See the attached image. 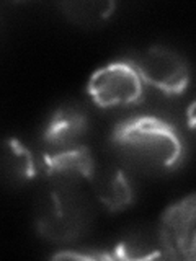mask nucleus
I'll return each instance as SVG.
<instances>
[{
  "mask_svg": "<svg viewBox=\"0 0 196 261\" xmlns=\"http://www.w3.org/2000/svg\"><path fill=\"white\" fill-rule=\"evenodd\" d=\"M144 85L134 62L114 61L92 73L87 92L100 108H126L142 101Z\"/></svg>",
  "mask_w": 196,
  "mask_h": 261,
  "instance_id": "7ed1b4c3",
  "label": "nucleus"
},
{
  "mask_svg": "<svg viewBox=\"0 0 196 261\" xmlns=\"http://www.w3.org/2000/svg\"><path fill=\"white\" fill-rule=\"evenodd\" d=\"M163 256L165 255L159 233H151L149 230H131L128 235H122L113 253V258L119 259H152Z\"/></svg>",
  "mask_w": 196,
  "mask_h": 261,
  "instance_id": "9d476101",
  "label": "nucleus"
},
{
  "mask_svg": "<svg viewBox=\"0 0 196 261\" xmlns=\"http://www.w3.org/2000/svg\"><path fill=\"white\" fill-rule=\"evenodd\" d=\"M95 198L110 212H122L133 206L137 198V190L133 176L119 165H106L95 170L90 178Z\"/></svg>",
  "mask_w": 196,
  "mask_h": 261,
  "instance_id": "6e6552de",
  "label": "nucleus"
},
{
  "mask_svg": "<svg viewBox=\"0 0 196 261\" xmlns=\"http://www.w3.org/2000/svg\"><path fill=\"white\" fill-rule=\"evenodd\" d=\"M163 255L172 259L193 261L196 253V198L188 194L170 204L157 228Z\"/></svg>",
  "mask_w": 196,
  "mask_h": 261,
  "instance_id": "20e7f679",
  "label": "nucleus"
},
{
  "mask_svg": "<svg viewBox=\"0 0 196 261\" xmlns=\"http://www.w3.org/2000/svg\"><path fill=\"white\" fill-rule=\"evenodd\" d=\"M90 127L85 108L77 103H64L53 111L43 129V142L47 150L67 149L82 144Z\"/></svg>",
  "mask_w": 196,
  "mask_h": 261,
  "instance_id": "0eeeda50",
  "label": "nucleus"
},
{
  "mask_svg": "<svg viewBox=\"0 0 196 261\" xmlns=\"http://www.w3.org/2000/svg\"><path fill=\"white\" fill-rule=\"evenodd\" d=\"M39 173V163L31 149L16 137L0 141V183L10 188L28 185Z\"/></svg>",
  "mask_w": 196,
  "mask_h": 261,
  "instance_id": "1a4fd4ad",
  "label": "nucleus"
},
{
  "mask_svg": "<svg viewBox=\"0 0 196 261\" xmlns=\"http://www.w3.org/2000/svg\"><path fill=\"white\" fill-rule=\"evenodd\" d=\"M137 65L144 84L167 96H178L190 85V65L183 56L167 46L147 49Z\"/></svg>",
  "mask_w": 196,
  "mask_h": 261,
  "instance_id": "39448f33",
  "label": "nucleus"
},
{
  "mask_svg": "<svg viewBox=\"0 0 196 261\" xmlns=\"http://www.w3.org/2000/svg\"><path fill=\"white\" fill-rule=\"evenodd\" d=\"M92 224V207L77 185L49 183L35 202V227L53 243L82 239Z\"/></svg>",
  "mask_w": 196,
  "mask_h": 261,
  "instance_id": "f03ea898",
  "label": "nucleus"
},
{
  "mask_svg": "<svg viewBox=\"0 0 196 261\" xmlns=\"http://www.w3.org/2000/svg\"><path fill=\"white\" fill-rule=\"evenodd\" d=\"M59 7L72 23L82 27H95L105 23L116 10L114 2H65Z\"/></svg>",
  "mask_w": 196,
  "mask_h": 261,
  "instance_id": "9b49d317",
  "label": "nucleus"
},
{
  "mask_svg": "<svg viewBox=\"0 0 196 261\" xmlns=\"http://www.w3.org/2000/svg\"><path fill=\"white\" fill-rule=\"evenodd\" d=\"M111 142L131 163L157 173L175 170L183 159V142L177 129L149 114L119 121L111 130Z\"/></svg>",
  "mask_w": 196,
  "mask_h": 261,
  "instance_id": "f257e3e1",
  "label": "nucleus"
},
{
  "mask_svg": "<svg viewBox=\"0 0 196 261\" xmlns=\"http://www.w3.org/2000/svg\"><path fill=\"white\" fill-rule=\"evenodd\" d=\"M96 160L87 145L79 144L67 149L44 150L39 157V171L49 183L79 185L93 176Z\"/></svg>",
  "mask_w": 196,
  "mask_h": 261,
  "instance_id": "423d86ee",
  "label": "nucleus"
}]
</instances>
